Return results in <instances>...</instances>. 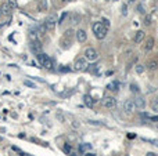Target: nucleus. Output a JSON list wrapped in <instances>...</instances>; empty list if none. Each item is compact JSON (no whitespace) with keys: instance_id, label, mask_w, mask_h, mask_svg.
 <instances>
[{"instance_id":"f257e3e1","label":"nucleus","mask_w":158,"mask_h":156,"mask_svg":"<svg viewBox=\"0 0 158 156\" xmlns=\"http://www.w3.org/2000/svg\"><path fill=\"white\" fill-rule=\"evenodd\" d=\"M92 31H93V33H95L96 39L103 40V39H105V36H107L108 28H105V26L103 25V22L97 21V22H93V25H92Z\"/></svg>"},{"instance_id":"f03ea898","label":"nucleus","mask_w":158,"mask_h":156,"mask_svg":"<svg viewBox=\"0 0 158 156\" xmlns=\"http://www.w3.org/2000/svg\"><path fill=\"white\" fill-rule=\"evenodd\" d=\"M36 60H38V62H39L43 68H46V69H49V70H51L53 66H54L53 60H51L47 54H45V53H38V54H36Z\"/></svg>"},{"instance_id":"7ed1b4c3","label":"nucleus","mask_w":158,"mask_h":156,"mask_svg":"<svg viewBox=\"0 0 158 156\" xmlns=\"http://www.w3.org/2000/svg\"><path fill=\"white\" fill-rule=\"evenodd\" d=\"M58 22V19H57V17L54 14H50L49 17H46V19L43 21V25H45V28H46V31H54L55 25Z\"/></svg>"},{"instance_id":"20e7f679","label":"nucleus","mask_w":158,"mask_h":156,"mask_svg":"<svg viewBox=\"0 0 158 156\" xmlns=\"http://www.w3.org/2000/svg\"><path fill=\"white\" fill-rule=\"evenodd\" d=\"M85 58H86V61L95 62V61H97V58H99V53L96 51V48H93V47H87L86 50H85Z\"/></svg>"},{"instance_id":"39448f33","label":"nucleus","mask_w":158,"mask_h":156,"mask_svg":"<svg viewBox=\"0 0 158 156\" xmlns=\"http://www.w3.org/2000/svg\"><path fill=\"white\" fill-rule=\"evenodd\" d=\"M87 69V61L86 58H78L75 62H74V70L75 72H83V70Z\"/></svg>"},{"instance_id":"423d86ee","label":"nucleus","mask_w":158,"mask_h":156,"mask_svg":"<svg viewBox=\"0 0 158 156\" xmlns=\"http://www.w3.org/2000/svg\"><path fill=\"white\" fill-rule=\"evenodd\" d=\"M101 104H103L104 108H107V109H114V108H115V105H117V101H115V98H114V97L107 95V97H104L103 100H101Z\"/></svg>"},{"instance_id":"0eeeda50","label":"nucleus","mask_w":158,"mask_h":156,"mask_svg":"<svg viewBox=\"0 0 158 156\" xmlns=\"http://www.w3.org/2000/svg\"><path fill=\"white\" fill-rule=\"evenodd\" d=\"M124 110H125V113H128V115L133 113L134 110H136V105H134L133 100H126V101L124 102Z\"/></svg>"},{"instance_id":"6e6552de","label":"nucleus","mask_w":158,"mask_h":156,"mask_svg":"<svg viewBox=\"0 0 158 156\" xmlns=\"http://www.w3.org/2000/svg\"><path fill=\"white\" fill-rule=\"evenodd\" d=\"M11 11H13V7L8 4L7 1H4L1 6H0V14L4 17H10V14H11Z\"/></svg>"},{"instance_id":"1a4fd4ad","label":"nucleus","mask_w":158,"mask_h":156,"mask_svg":"<svg viewBox=\"0 0 158 156\" xmlns=\"http://www.w3.org/2000/svg\"><path fill=\"white\" fill-rule=\"evenodd\" d=\"M31 42V50L35 53V54H38V53H42V43L39 42V39L36 40H29Z\"/></svg>"},{"instance_id":"9d476101","label":"nucleus","mask_w":158,"mask_h":156,"mask_svg":"<svg viewBox=\"0 0 158 156\" xmlns=\"http://www.w3.org/2000/svg\"><path fill=\"white\" fill-rule=\"evenodd\" d=\"M75 36H76V40H78L79 43H85L87 40V33L85 29H78V31L75 32Z\"/></svg>"},{"instance_id":"9b49d317","label":"nucleus","mask_w":158,"mask_h":156,"mask_svg":"<svg viewBox=\"0 0 158 156\" xmlns=\"http://www.w3.org/2000/svg\"><path fill=\"white\" fill-rule=\"evenodd\" d=\"M72 46V39H68V37H64L60 40V47L63 48V50H68V48H71Z\"/></svg>"},{"instance_id":"f8f14e48","label":"nucleus","mask_w":158,"mask_h":156,"mask_svg":"<svg viewBox=\"0 0 158 156\" xmlns=\"http://www.w3.org/2000/svg\"><path fill=\"white\" fill-rule=\"evenodd\" d=\"M133 101H134V105H136V109L143 110L146 108V100L143 97H137V98H134Z\"/></svg>"},{"instance_id":"ddd939ff","label":"nucleus","mask_w":158,"mask_h":156,"mask_svg":"<svg viewBox=\"0 0 158 156\" xmlns=\"http://www.w3.org/2000/svg\"><path fill=\"white\" fill-rule=\"evenodd\" d=\"M144 37H146V32L144 31H137L133 36V42L139 44V43H142L143 40H144Z\"/></svg>"},{"instance_id":"4468645a","label":"nucleus","mask_w":158,"mask_h":156,"mask_svg":"<svg viewBox=\"0 0 158 156\" xmlns=\"http://www.w3.org/2000/svg\"><path fill=\"white\" fill-rule=\"evenodd\" d=\"M83 102H85V105L86 106H89V108H93V105H95V100L89 95V94H86V95H83Z\"/></svg>"},{"instance_id":"2eb2a0df","label":"nucleus","mask_w":158,"mask_h":156,"mask_svg":"<svg viewBox=\"0 0 158 156\" xmlns=\"http://www.w3.org/2000/svg\"><path fill=\"white\" fill-rule=\"evenodd\" d=\"M146 69H149V70L158 69V61H157V60H150V61H149V64L146 65Z\"/></svg>"},{"instance_id":"dca6fc26","label":"nucleus","mask_w":158,"mask_h":156,"mask_svg":"<svg viewBox=\"0 0 158 156\" xmlns=\"http://www.w3.org/2000/svg\"><path fill=\"white\" fill-rule=\"evenodd\" d=\"M153 47H154V39H153V37H149L147 42H146V44H144V50H146V51H151Z\"/></svg>"},{"instance_id":"f3484780","label":"nucleus","mask_w":158,"mask_h":156,"mask_svg":"<svg viewBox=\"0 0 158 156\" xmlns=\"http://www.w3.org/2000/svg\"><path fill=\"white\" fill-rule=\"evenodd\" d=\"M119 86H121V84H119L118 82L115 80V82H111V83H108L107 88H108V90H111V91H118V90H119Z\"/></svg>"},{"instance_id":"a211bd4d","label":"nucleus","mask_w":158,"mask_h":156,"mask_svg":"<svg viewBox=\"0 0 158 156\" xmlns=\"http://www.w3.org/2000/svg\"><path fill=\"white\" fill-rule=\"evenodd\" d=\"M134 70H136V73H137V75H142L143 72L146 70V65H142V64H137V65L134 66Z\"/></svg>"},{"instance_id":"6ab92c4d","label":"nucleus","mask_w":158,"mask_h":156,"mask_svg":"<svg viewBox=\"0 0 158 156\" xmlns=\"http://www.w3.org/2000/svg\"><path fill=\"white\" fill-rule=\"evenodd\" d=\"M47 8H49L47 0H40V3H39V10L40 11H46Z\"/></svg>"},{"instance_id":"aec40b11","label":"nucleus","mask_w":158,"mask_h":156,"mask_svg":"<svg viewBox=\"0 0 158 156\" xmlns=\"http://www.w3.org/2000/svg\"><path fill=\"white\" fill-rule=\"evenodd\" d=\"M151 109H153V112H158V97H155L151 101Z\"/></svg>"},{"instance_id":"412c9836","label":"nucleus","mask_w":158,"mask_h":156,"mask_svg":"<svg viewBox=\"0 0 158 156\" xmlns=\"http://www.w3.org/2000/svg\"><path fill=\"white\" fill-rule=\"evenodd\" d=\"M80 18H82V17L79 15V14H74V15L71 17V23H75V25L79 23L80 22Z\"/></svg>"},{"instance_id":"4be33fe9","label":"nucleus","mask_w":158,"mask_h":156,"mask_svg":"<svg viewBox=\"0 0 158 156\" xmlns=\"http://www.w3.org/2000/svg\"><path fill=\"white\" fill-rule=\"evenodd\" d=\"M63 149H64V152H65V153H68V155H70V153H71V151H72L71 144L65 142V144H64V147H63Z\"/></svg>"},{"instance_id":"5701e85b","label":"nucleus","mask_w":158,"mask_h":156,"mask_svg":"<svg viewBox=\"0 0 158 156\" xmlns=\"http://www.w3.org/2000/svg\"><path fill=\"white\" fill-rule=\"evenodd\" d=\"M68 15H70V13H68V11H64L63 14H61V17H60V19H58V22H57V23H60V25H61V23H64L65 18H67Z\"/></svg>"},{"instance_id":"b1692460","label":"nucleus","mask_w":158,"mask_h":156,"mask_svg":"<svg viewBox=\"0 0 158 156\" xmlns=\"http://www.w3.org/2000/svg\"><path fill=\"white\" fill-rule=\"evenodd\" d=\"M129 88H130V91L134 93V94H137L139 91H140V90H139V86H137V84H134V83H132V84L129 86Z\"/></svg>"},{"instance_id":"393cba45","label":"nucleus","mask_w":158,"mask_h":156,"mask_svg":"<svg viewBox=\"0 0 158 156\" xmlns=\"http://www.w3.org/2000/svg\"><path fill=\"white\" fill-rule=\"evenodd\" d=\"M136 11L139 13V14H142V15H146V10L143 7L142 4H137V7H136Z\"/></svg>"},{"instance_id":"a878e982","label":"nucleus","mask_w":158,"mask_h":156,"mask_svg":"<svg viewBox=\"0 0 158 156\" xmlns=\"http://www.w3.org/2000/svg\"><path fill=\"white\" fill-rule=\"evenodd\" d=\"M72 36H74V31H72V29H67V31L64 32V37L72 39Z\"/></svg>"},{"instance_id":"bb28decb","label":"nucleus","mask_w":158,"mask_h":156,"mask_svg":"<svg viewBox=\"0 0 158 156\" xmlns=\"http://www.w3.org/2000/svg\"><path fill=\"white\" fill-rule=\"evenodd\" d=\"M80 151H86V149H92V145L90 144H80V147H79Z\"/></svg>"},{"instance_id":"cd10ccee","label":"nucleus","mask_w":158,"mask_h":156,"mask_svg":"<svg viewBox=\"0 0 158 156\" xmlns=\"http://www.w3.org/2000/svg\"><path fill=\"white\" fill-rule=\"evenodd\" d=\"M144 25H146V26H150V23H151V15H146L144 17Z\"/></svg>"},{"instance_id":"c85d7f7f","label":"nucleus","mask_w":158,"mask_h":156,"mask_svg":"<svg viewBox=\"0 0 158 156\" xmlns=\"http://www.w3.org/2000/svg\"><path fill=\"white\" fill-rule=\"evenodd\" d=\"M121 13H122V15H128V6L126 4H122V6H121Z\"/></svg>"},{"instance_id":"c756f323","label":"nucleus","mask_w":158,"mask_h":156,"mask_svg":"<svg viewBox=\"0 0 158 156\" xmlns=\"http://www.w3.org/2000/svg\"><path fill=\"white\" fill-rule=\"evenodd\" d=\"M24 84L28 87H31V88H36V84L35 83H32V82H29V80H24Z\"/></svg>"},{"instance_id":"7c9ffc66","label":"nucleus","mask_w":158,"mask_h":156,"mask_svg":"<svg viewBox=\"0 0 158 156\" xmlns=\"http://www.w3.org/2000/svg\"><path fill=\"white\" fill-rule=\"evenodd\" d=\"M7 3L11 6L13 8H16L17 7V0H7Z\"/></svg>"},{"instance_id":"2f4dec72","label":"nucleus","mask_w":158,"mask_h":156,"mask_svg":"<svg viewBox=\"0 0 158 156\" xmlns=\"http://www.w3.org/2000/svg\"><path fill=\"white\" fill-rule=\"evenodd\" d=\"M101 22H103V25L105 26V28H110V21H108V19L103 18V21H101Z\"/></svg>"},{"instance_id":"473e14b6","label":"nucleus","mask_w":158,"mask_h":156,"mask_svg":"<svg viewBox=\"0 0 158 156\" xmlns=\"http://www.w3.org/2000/svg\"><path fill=\"white\" fill-rule=\"evenodd\" d=\"M146 156H157V155H155L154 152H147V155H146Z\"/></svg>"},{"instance_id":"72a5a7b5","label":"nucleus","mask_w":158,"mask_h":156,"mask_svg":"<svg viewBox=\"0 0 158 156\" xmlns=\"http://www.w3.org/2000/svg\"><path fill=\"white\" fill-rule=\"evenodd\" d=\"M85 156H96L95 153H92V152H87V153H85Z\"/></svg>"},{"instance_id":"f704fd0d","label":"nucleus","mask_w":158,"mask_h":156,"mask_svg":"<svg viewBox=\"0 0 158 156\" xmlns=\"http://www.w3.org/2000/svg\"><path fill=\"white\" fill-rule=\"evenodd\" d=\"M72 126H74V127H79V123H76V122H74V123H72Z\"/></svg>"},{"instance_id":"c9c22d12","label":"nucleus","mask_w":158,"mask_h":156,"mask_svg":"<svg viewBox=\"0 0 158 156\" xmlns=\"http://www.w3.org/2000/svg\"><path fill=\"white\" fill-rule=\"evenodd\" d=\"M129 1H130V3H133V1H134V0H129Z\"/></svg>"},{"instance_id":"e433bc0d","label":"nucleus","mask_w":158,"mask_h":156,"mask_svg":"<svg viewBox=\"0 0 158 156\" xmlns=\"http://www.w3.org/2000/svg\"><path fill=\"white\" fill-rule=\"evenodd\" d=\"M65 1H72V0H65Z\"/></svg>"}]
</instances>
